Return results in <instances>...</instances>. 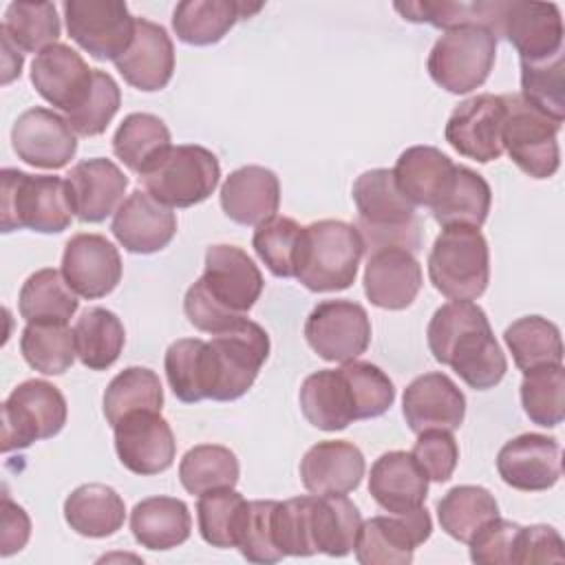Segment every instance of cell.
<instances>
[{
	"label": "cell",
	"mask_w": 565,
	"mask_h": 565,
	"mask_svg": "<svg viewBox=\"0 0 565 565\" xmlns=\"http://www.w3.org/2000/svg\"><path fill=\"white\" fill-rule=\"evenodd\" d=\"M265 287L258 265L236 245H210L205 269L183 298L190 324L203 333H223L236 327L256 305Z\"/></svg>",
	"instance_id": "6da1fadb"
},
{
	"label": "cell",
	"mask_w": 565,
	"mask_h": 565,
	"mask_svg": "<svg viewBox=\"0 0 565 565\" xmlns=\"http://www.w3.org/2000/svg\"><path fill=\"white\" fill-rule=\"evenodd\" d=\"M426 340L433 358L450 366L475 391L494 388L508 371L488 316L472 300L441 305L428 322Z\"/></svg>",
	"instance_id": "7a4b0ae2"
},
{
	"label": "cell",
	"mask_w": 565,
	"mask_h": 565,
	"mask_svg": "<svg viewBox=\"0 0 565 565\" xmlns=\"http://www.w3.org/2000/svg\"><path fill=\"white\" fill-rule=\"evenodd\" d=\"M358 207V232L364 252L373 254L384 247L422 249V223L415 205L399 192L393 170L373 168L362 172L351 190Z\"/></svg>",
	"instance_id": "3957f363"
},
{
	"label": "cell",
	"mask_w": 565,
	"mask_h": 565,
	"mask_svg": "<svg viewBox=\"0 0 565 565\" xmlns=\"http://www.w3.org/2000/svg\"><path fill=\"white\" fill-rule=\"evenodd\" d=\"M364 243L355 225L324 218L302 227L296 276L309 291H342L355 282Z\"/></svg>",
	"instance_id": "277c9868"
},
{
	"label": "cell",
	"mask_w": 565,
	"mask_h": 565,
	"mask_svg": "<svg viewBox=\"0 0 565 565\" xmlns=\"http://www.w3.org/2000/svg\"><path fill=\"white\" fill-rule=\"evenodd\" d=\"M0 181V221L4 234L22 227L40 234H60L71 225L75 212L66 179L4 168Z\"/></svg>",
	"instance_id": "5b68a950"
},
{
	"label": "cell",
	"mask_w": 565,
	"mask_h": 565,
	"mask_svg": "<svg viewBox=\"0 0 565 565\" xmlns=\"http://www.w3.org/2000/svg\"><path fill=\"white\" fill-rule=\"evenodd\" d=\"M269 358L267 331L243 318L230 331L205 342V395L216 402L243 397Z\"/></svg>",
	"instance_id": "8992f818"
},
{
	"label": "cell",
	"mask_w": 565,
	"mask_h": 565,
	"mask_svg": "<svg viewBox=\"0 0 565 565\" xmlns=\"http://www.w3.org/2000/svg\"><path fill=\"white\" fill-rule=\"evenodd\" d=\"M428 278L450 300H477L490 282V249L477 227H444L428 254Z\"/></svg>",
	"instance_id": "52a82bcc"
},
{
	"label": "cell",
	"mask_w": 565,
	"mask_h": 565,
	"mask_svg": "<svg viewBox=\"0 0 565 565\" xmlns=\"http://www.w3.org/2000/svg\"><path fill=\"white\" fill-rule=\"evenodd\" d=\"M221 179V166L212 150L196 143L170 146L139 181L143 190L168 207H192L212 196Z\"/></svg>",
	"instance_id": "ba28073f"
},
{
	"label": "cell",
	"mask_w": 565,
	"mask_h": 565,
	"mask_svg": "<svg viewBox=\"0 0 565 565\" xmlns=\"http://www.w3.org/2000/svg\"><path fill=\"white\" fill-rule=\"evenodd\" d=\"M494 60V33L479 24H463L439 35L430 49L426 68L439 88L452 95H466L486 84Z\"/></svg>",
	"instance_id": "9c48e42d"
},
{
	"label": "cell",
	"mask_w": 565,
	"mask_h": 565,
	"mask_svg": "<svg viewBox=\"0 0 565 565\" xmlns=\"http://www.w3.org/2000/svg\"><path fill=\"white\" fill-rule=\"evenodd\" d=\"M505 104V121L501 132L503 152L510 154L514 166L532 179H550L561 166L558 130L556 124L519 93L501 95Z\"/></svg>",
	"instance_id": "30bf717a"
},
{
	"label": "cell",
	"mask_w": 565,
	"mask_h": 565,
	"mask_svg": "<svg viewBox=\"0 0 565 565\" xmlns=\"http://www.w3.org/2000/svg\"><path fill=\"white\" fill-rule=\"evenodd\" d=\"M66 415V399L51 382L26 380L18 384L2 404V452L55 437L64 428Z\"/></svg>",
	"instance_id": "8fae6325"
},
{
	"label": "cell",
	"mask_w": 565,
	"mask_h": 565,
	"mask_svg": "<svg viewBox=\"0 0 565 565\" xmlns=\"http://www.w3.org/2000/svg\"><path fill=\"white\" fill-rule=\"evenodd\" d=\"M71 40L95 60L115 62L132 38L137 18L121 0H66L62 4Z\"/></svg>",
	"instance_id": "7c38bea8"
},
{
	"label": "cell",
	"mask_w": 565,
	"mask_h": 565,
	"mask_svg": "<svg viewBox=\"0 0 565 565\" xmlns=\"http://www.w3.org/2000/svg\"><path fill=\"white\" fill-rule=\"evenodd\" d=\"M307 344L327 362H353L371 344V318L360 302L335 298L318 302L305 320Z\"/></svg>",
	"instance_id": "4fadbf2b"
},
{
	"label": "cell",
	"mask_w": 565,
	"mask_h": 565,
	"mask_svg": "<svg viewBox=\"0 0 565 565\" xmlns=\"http://www.w3.org/2000/svg\"><path fill=\"white\" fill-rule=\"evenodd\" d=\"M494 35L505 38L523 62L547 60L563 51V18L554 2L497 0Z\"/></svg>",
	"instance_id": "5bb4252c"
},
{
	"label": "cell",
	"mask_w": 565,
	"mask_h": 565,
	"mask_svg": "<svg viewBox=\"0 0 565 565\" xmlns=\"http://www.w3.org/2000/svg\"><path fill=\"white\" fill-rule=\"evenodd\" d=\"M430 534L433 521L424 505L413 512L371 516L360 525L355 558L362 565H408Z\"/></svg>",
	"instance_id": "9a60e30c"
},
{
	"label": "cell",
	"mask_w": 565,
	"mask_h": 565,
	"mask_svg": "<svg viewBox=\"0 0 565 565\" xmlns=\"http://www.w3.org/2000/svg\"><path fill=\"white\" fill-rule=\"evenodd\" d=\"M503 121L505 104L501 95L481 93L459 102L452 108L444 137L461 157L490 163L503 154Z\"/></svg>",
	"instance_id": "2e32d148"
},
{
	"label": "cell",
	"mask_w": 565,
	"mask_h": 565,
	"mask_svg": "<svg viewBox=\"0 0 565 565\" xmlns=\"http://www.w3.org/2000/svg\"><path fill=\"white\" fill-rule=\"evenodd\" d=\"M115 450L124 468L150 477L166 472L177 455V441L170 424L159 411H135L115 426Z\"/></svg>",
	"instance_id": "e0dca14e"
},
{
	"label": "cell",
	"mask_w": 565,
	"mask_h": 565,
	"mask_svg": "<svg viewBox=\"0 0 565 565\" xmlns=\"http://www.w3.org/2000/svg\"><path fill=\"white\" fill-rule=\"evenodd\" d=\"M11 146L24 163L42 170H60L75 157L77 135L66 117L35 106L15 119L11 128Z\"/></svg>",
	"instance_id": "ac0fdd59"
},
{
	"label": "cell",
	"mask_w": 565,
	"mask_h": 565,
	"mask_svg": "<svg viewBox=\"0 0 565 565\" xmlns=\"http://www.w3.org/2000/svg\"><path fill=\"white\" fill-rule=\"evenodd\" d=\"M62 276L77 296L97 300L119 285L121 256L102 234H75L62 254Z\"/></svg>",
	"instance_id": "d6986e66"
},
{
	"label": "cell",
	"mask_w": 565,
	"mask_h": 565,
	"mask_svg": "<svg viewBox=\"0 0 565 565\" xmlns=\"http://www.w3.org/2000/svg\"><path fill=\"white\" fill-rule=\"evenodd\" d=\"M497 470L503 483L514 490H550L561 479V446L554 437L523 433L501 446Z\"/></svg>",
	"instance_id": "ffe728a7"
},
{
	"label": "cell",
	"mask_w": 565,
	"mask_h": 565,
	"mask_svg": "<svg viewBox=\"0 0 565 565\" xmlns=\"http://www.w3.org/2000/svg\"><path fill=\"white\" fill-rule=\"evenodd\" d=\"M402 413L415 435L424 430L452 433L463 424L466 397L446 373L433 371L417 375L404 388Z\"/></svg>",
	"instance_id": "44dd1931"
},
{
	"label": "cell",
	"mask_w": 565,
	"mask_h": 565,
	"mask_svg": "<svg viewBox=\"0 0 565 565\" xmlns=\"http://www.w3.org/2000/svg\"><path fill=\"white\" fill-rule=\"evenodd\" d=\"M93 71L68 44H51L31 64V84L38 95L62 113H73L88 97Z\"/></svg>",
	"instance_id": "7402d4cb"
},
{
	"label": "cell",
	"mask_w": 565,
	"mask_h": 565,
	"mask_svg": "<svg viewBox=\"0 0 565 565\" xmlns=\"http://www.w3.org/2000/svg\"><path fill=\"white\" fill-rule=\"evenodd\" d=\"M110 232L126 252L154 254L174 238L177 216L146 190H132L113 214Z\"/></svg>",
	"instance_id": "603a6c76"
},
{
	"label": "cell",
	"mask_w": 565,
	"mask_h": 565,
	"mask_svg": "<svg viewBox=\"0 0 565 565\" xmlns=\"http://www.w3.org/2000/svg\"><path fill=\"white\" fill-rule=\"evenodd\" d=\"M364 294L371 305L388 311H399L413 305L424 276L413 252L402 247H384L366 256Z\"/></svg>",
	"instance_id": "cb8c5ba5"
},
{
	"label": "cell",
	"mask_w": 565,
	"mask_h": 565,
	"mask_svg": "<svg viewBox=\"0 0 565 565\" xmlns=\"http://www.w3.org/2000/svg\"><path fill=\"white\" fill-rule=\"evenodd\" d=\"M71 205L82 223H99L115 214L124 201L128 177L121 168L104 157L75 163L66 174Z\"/></svg>",
	"instance_id": "d4e9b609"
},
{
	"label": "cell",
	"mask_w": 565,
	"mask_h": 565,
	"mask_svg": "<svg viewBox=\"0 0 565 565\" xmlns=\"http://www.w3.org/2000/svg\"><path fill=\"white\" fill-rule=\"evenodd\" d=\"M126 84L137 90L154 93L170 84L174 75V44L168 31L146 18H137L135 38L128 51L115 60Z\"/></svg>",
	"instance_id": "484cf974"
},
{
	"label": "cell",
	"mask_w": 565,
	"mask_h": 565,
	"mask_svg": "<svg viewBox=\"0 0 565 565\" xmlns=\"http://www.w3.org/2000/svg\"><path fill=\"white\" fill-rule=\"evenodd\" d=\"M362 450L344 439H327L311 446L300 459V479L311 494H349L364 477Z\"/></svg>",
	"instance_id": "4316f807"
},
{
	"label": "cell",
	"mask_w": 565,
	"mask_h": 565,
	"mask_svg": "<svg viewBox=\"0 0 565 565\" xmlns=\"http://www.w3.org/2000/svg\"><path fill=\"white\" fill-rule=\"evenodd\" d=\"M369 494L391 514L413 512L422 508L428 497V477L411 452L391 450L373 461Z\"/></svg>",
	"instance_id": "83f0119b"
},
{
	"label": "cell",
	"mask_w": 565,
	"mask_h": 565,
	"mask_svg": "<svg viewBox=\"0 0 565 565\" xmlns=\"http://www.w3.org/2000/svg\"><path fill=\"white\" fill-rule=\"evenodd\" d=\"M280 205V181L263 166H243L223 181L221 207L238 225H260L276 216Z\"/></svg>",
	"instance_id": "f1b7e54d"
},
{
	"label": "cell",
	"mask_w": 565,
	"mask_h": 565,
	"mask_svg": "<svg viewBox=\"0 0 565 565\" xmlns=\"http://www.w3.org/2000/svg\"><path fill=\"white\" fill-rule=\"evenodd\" d=\"M457 163L435 146L406 148L393 168L399 192L417 207L433 210L448 192Z\"/></svg>",
	"instance_id": "f546056e"
},
{
	"label": "cell",
	"mask_w": 565,
	"mask_h": 565,
	"mask_svg": "<svg viewBox=\"0 0 565 565\" xmlns=\"http://www.w3.org/2000/svg\"><path fill=\"white\" fill-rule=\"evenodd\" d=\"M298 402L305 419L318 430L335 433L358 422L353 391L340 369H320L307 375Z\"/></svg>",
	"instance_id": "4dcf8cb0"
},
{
	"label": "cell",
	"mask_w": 565,
	"mask_h": 565,
	"mask_svg": "<svg viewBox=\"0 0 565 565\" xmlns=\"http://www.w3.org/2000/svg\"><path fill=\"white\" fill-rule=\"evenodd\" d=\"M260 9V2L183 0L174 7L172 29L183 44L210 46L221 42L238 20H247Z\"/></svg>",
	"instance_id": "1f68e13d"
},
{
	"label": "cell",
	"mask_w": 565,
	"mask_h": 565,
	"mask_svg": "<svg viewBox=\"0 0 565 565\" xmlns=\"http://www.w3.org/2000/svg\"><path fill=\"white\" fill-rule=\"evenodd\" d=\"M130 530L141 547L163 552L190 539L192 516L181 499L148 497L132 508Z\"/></svg>",
	"instance_id": "d6a6232c"
},
{
	"label": "cell",
	"mask_w": 565,
	"mask_h": 565,
	"mask_svg": "<svg viewBox=\"0 0 565 565\" xmlns=\"http://www.w3.org/2000/svg\"><path fill=\"white\" fill-rule=\"evenodd\" d=\"M64 519L82 536L106 539L121 530L126 519L124 499L106 483H84L64 501Z\"/></svg>",
	"instance_id": "836d02e7"
},
{
	"label": "cell",
	"mask_w": 565,
	"mask_h": 565,
	"mask_svg": "<svg viewBox=\"0 0 565 565\" xmlns=\"http://www.w3.org/2000/svg\"><path fill=\"white\" fill-rule=\"evenodd\" d=\"M362 516L347 494H313L311 534L318 552L327 556H347L358 541Z\"/></svg>",
	"instance_id": "e575fe53"
},
{
	"label": "cell",
	"mask_w": 565,
	"mask_h": 565,
	"mask_svg": "<svg viewBox=\"0 0 565 565\" xmlns=\"http://www.w3.org/2000/svg\"><path fill=\"white\" fill-rule=\"evenodd\" d=\"M79 307L77 294L68 287L62 271L53 267L31 274L18 296V311L26 322L66 324Z\"/></svg>",
	"instance_id": "d590c367"
},
{
	"label": "cell",
	"mask_w": 565,
	"mask_h": 565,
	"mask_svg": "<svg viewBox=\"0 0 565 565\" xmlns=\"http://www.w3.org/2000/svg\"><path fill=\"white\" fill-rule=\"evenodd\" d=\"M79 362L90 371L110 369L126 344V331L117 313L104 307L82 311L73 327Z\"/></svg>",
	"instance_id": "8d00e7d4"
},
{
	"label": "cell",
	"mask_w": 565,
	"mask_h": 565,
	"mask_svg": "<svg viewBox=\"0 0 565 565\" xmlns=\"http://www.w3.org/2000/svg\"><path fill=\"white\" fill-rule=\"evenodd\" d=\"M249 501L234 488H218L199 494L196 521L199 532L212 547H238L247 521Z\"/></svg>",
	"instance_id": "74e56055"
},
{
	"label": "cell",
	"mask_w": 565,
	"mask_h": 565,
	"mask_svg": "<svg viewBox=\"0 0 565 565\" xmlns=\"http://www.w3.org/2000/svg\"><path fill=\"white\" fill-rule=\"evenodd\" d=\"M170 146L168 126L150 113H130L113 135L115 157L137 174L152 166Z\"/></svg>",
	"instance_id": "f35d334b"
},
{
	"label": "cell",
	"mask_w": 565,
	"mask_h": 565,
	"mask_svg": "<svg viewBox=\"0 0 565 565\" xmlns=\"http://www.w3.org/2000/svg\"><path fill=\"white\" fill-rule=\"evenodd\" d=\"M497 516L499 503L483 486H455L437 503L441 530L461 543H470V539Z\"/></svg>",
	"instance_id": "ab89813d"
},
{
	"label": "cell",
	"mask_w": 565,
	"mask_h": 565,
	"mask_svg": "<svg viewBox=\"0 0 565 565\" xmlns=\"http://www.w3.org/2000/svg\"><path fill=\"white\" fill-rule=\"evenodd\" d=\"M492 192L488 181L479 172L466 166H457L448 192L430 212L441 227L463 225L479 230L488 218Z\"/></svg>",
	"instance_id": "60d3db41"
},
{
	"label": "cell",
	"mask_w": 565,
	"mask_h": 565,
	"mask_svg": "<svg viewBox=\"0 0 565 565\" xmlns=\"http://www.w3.org/2000/svg\"><path fill=\"white\" fill-rule=\"evenodd\" d=\"M514 364L527 373L541 366L563 364V340L554 322L543 316H523L503 331Z\"/></svg>",
	"instance_id": "b9f144b4"
},
{
	"label": "cell",
	"mask_w": 565,
	"mask_h": 565,
	"mask_svg": "<svg viewBox=\"0 0 565 565\" xmlns=\"http://www.w3.org/2000/svg\"><path fill=\"white\" fill-rule=\"evenodd\" d=\"M163 406V388L159 375L146 366H128L117 373L104 391V417L115 426L135 411H159Z\"/></svg>",
	"instance_id": "7bdbcfd3"
},
{
	"label": "cell",
	"mask_w": 565,
	"mask_h": 565,
	"mask_svg": "<svg viewBox=\"0 0 565 565\" xmlns=\"http://www.w3.org/2000/svg\"><path fill=\"white\" fill-rule=\"evenodd\" d=\"M20 351L26 364L44 375L66 373L77 355L73 331L60 322H26Z\"/></svg>",
	"instance_id": "ee69618b"
},
{
	"label": "cell",
	"mask_w": 565,
	"mask_h": 565,
	"mask_svg": "<svg viewBox=\"0 0 565 565\" xmlns=\"http://www.w3.org/2000/svg\"><path fill=\"white\" fill-rule=\"evenodd\" d=\"M238 475L241 466L236 455L218 444H199L179 461V479L190 494L234 488L238 483Z\"/></svg>",
	"instance_id": "f6af8a7d"
},
{
	"label": "cell",
	"mask_w": 565,
	"mask_h": 565,
	"mask_svg": "<svg viewBox=\"0 0 565 565\" xmlns=\"http://www.w3.org/2000/svg\"><path fill=\"white\" fill-rule=\"evenodd\" d=\"M0 31L24 53H42L62 33L53 2H11Z\"/></svg>",
	"instance_id": "bcb514c9"
},
{
	"label": "cell",
	"mask_w": 565,
	"mask_h": 565,
	"mask_svg": "<svg viewBox=\"0 0 565 565\" xmlns=\"http://www.w3.org/2000/svg\"><path fill=\"white\" fill-rule=\"evenodd\" d=\"M530 106L563 124L565 119V53H556L547 60L523 62L521 60V93Z\"/></svg>",
	"instance_id": "7dc6e473"
},
{
	"label": "cell",
	"mask_w": 565,
	"mask_h": 565,
	"mask_svg": "<svg viewBox=\"0 0 565 565\" xmlns=\"http://www.w3.org/2000/svg\"><path fill=\"white\" fill-rule=\"evenodd\" d=\"M521 404L532 424L554 428L565 419V369L541 366L523 373Z\"/></svg>",
	"instance_id": "c3c4849f"
},
{
	"label": "cell",
	"mask_w": 565,
	"mask_h": 565,
	"mask_svg": "<svg viewBox=\"0 0 565 565\" xmlns=\"http://www.w3.org/2000/svg\"><path fill=\"white\" fill-rule=\"evenodd\" d=\"M395 11L417 24H433L437 29H455L463 24H479L494 33L497 24V0L486 2H446V0H424V2H395ZM497 38V35H494Z\"/></svg>",
	"instance_id": "681fc988"
},
{
	"label": "cell",
	"mask_w": 565,
	"mask_h": 565,
	"mask_svg": "<svg viewBox=\"0 0 565 565\" xmlns=\"http://www.w3.org/2000/svg\"><path fill=\"white\" fill-rule=\"evenodd\" d=\"M302 225L289 216H271L256 225L252 245L267 269L278 278H294L300 254Z\"/></svg>",
	"instance_id": "f907efd6"
},
{
	"label": "cell",
	"mask_w": 565,
	"mask_h": 565,
	"mask_svg": "<svg viewBox=\"0 0 565 565\" xmlns=\"http://www.w3.org/2000/svg\"><path fill=\"white\" fill-rule=\"evenodd\" d=\"M166 377L177 399L196 404L205 395V340L181 338L172 342L163 358Z\"/></svg>",
	"instance_id": "816d5d0a"
},
{
	"label": "cell",
	"mask_w": 565,
	"mask_h": 565,
	"mask_svg": "<svg viewBox=\"0 0 565 565\" xmlns=\"http://www.w3.org/2000/svg\"><path fill=\"white\" fill-rule=\"evenodd\" d=\"M119 106H121V90L117 82L106 71L95 68L88 97L82 102L79 108L66 115V121L75 135L97 137L108 128Z\"/></svg>",
	"instance_id": "f5cc1de1"
},
{
	"label": "cell",
	"mask_w": 565,
	"mask_h": 565,
	"mask_svg": "<svg viewBox=\"0 0 565 565\" xmlns=\"http://www.w3.org/2000/svg\"><path fill=\"white\" fill-rule=\"evenodd\" d=\"M311 501L313 494L276 501L271 525L276 547L282 556H311L318 552L311 534Z\"/></svg>",
	"instance_id": "db71d44e"
},
{
	"label": "cell",
	"mask_w": 565,
	"mask_h": 565,
	"mask_svg": "<svg viewBox=\"0 0 565 565\" xmlns=\"http://www.w3.org/2000/svg\"><path fill=\"white\" fill-rule=\"evenodd\" d=\"M351 384L358 419H373L384 415L395 402V386L391 377L371 362H344L340 366Z\"/></svg>",
	"instance_id": "11a10c76"
},
{
	"label": "cell",
	"mask_w": 565,
	"mask_h": 565,
	"mask_svg": "<svg viewBox=\"0 0 565 565\" xmlns=\"http://www.w3.org/2000/svg\"><path fill=\"white\" fill-rule=\"evenodd\" d=\"M274 505L276 501H249L247 521L238 545L243 558H247L249 563H278L282 558L274 541Z\"/></svg>",
	"instance_id": "9f6ffc18"
},
{
	"label": "cell",
	"mask_w": 565,
	"mask_h": 565,
	"mask_svg": "<svg viewBox=\"0 0 565 565\" xmlns=\"http://www.w3.org/2000/svg\"><path fill=\"white\" fill-rule=\"evenodd\" d=\"M428 481L444 483L452 477L459 461V446L448 430H424L411 450Z\"/></svg>",
	"instance_id": "6f0895ef"
},
{
	"label": "cell",
	"mask_w": 565,
	"mask_h": 565,
	"mask_svg": "<svg viewBox=\"0 0 565 565\" xmlns=\"http://www.w3.org/2000/svg\"><path fill=\"white\" fill-rule=\"evenodd\" d=\"M521 525L514 521H505L501 516L488 521L472 539H470V558L481 565H512L514 547Z\"/></svg>",
	"instance_id": "680465c9"
},
{
	"label": "cell",
	"mask_w": 565,
	"mask_h": 565,
	"mask_svg": "<svg viewBox=\"0 0 565 565\" xmlns=\"http://www.w3.org/2000/svg\"><path fill=\"white\" fill-rule=\"evenodd\" d=\"M565 543L550 525H527L519 530L514 547V565L527 563H563Z\"/></svg>",
	"instance_id": "91938a15"
},
{
	"label": "cell",
	"mask_w": 565,
	"mask_h": 565,
	"mask_svg": "<svg viewBox=\"0 0 565 565\" xmlns=\"http://www.w3.org/2000/svg\"><path fill=\"white\" fill-rule=\"evenodd\" d=\"M31 536V519L22 505L13 503L2 494V532H0V554L11 556L20 552Z\"/></svg>",
	"instance_id": "94428289"
},
{
	"label": "cell",
	"mask_w": 565,
	"mask_h": 565,
	"mask_svg": "<svg viewBox=\"0 0 565 565\" xmlns=\"http://www.w3.org/2000/svg\"><path fill=\"white\" fill-rule=\"evenodd\" d=\"M0 44H2V64H4V75H2V84L13 82L15 77H20L22 73V64H24V53L0 31Z\"/></svg>",
	"instance_id": "6125c7cd"
}]
</instances>
